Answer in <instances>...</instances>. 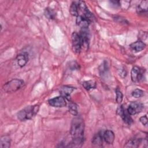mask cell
<instances>
[{
  "label": "cell",
  "mask_w": 148,
  "mask_h": 148,
  "mask_svg": "<svg viewBox=\"0 0 148 148\" xmlns=\"http://www.w3.org/2000/svg\"><path fill=\"white\" fill-rule=\"evenodd\" d=\"M71 135L72 141L69 147H80L84 142V123L82 118L76 117L73 119L71 126Z\"/></svg>",
  "instance_id": "6da1fadb"
},
{
  "label": "cell",
  "mask_w": 148,
  "mask_h": 148,
  "mask_svg": "<svg viewBox=\"0 0 148 148\" xmlns=\"http://www.w3.org/2000/svg\"><path fill=\"white\" fill-rule=\"evenodd\" d=\"M39 109L38 105L27 106L17 113V117L20 121L29 120L38 113Z\"/></svg>",
  "instance_id": "7a4b0ae2"
},
{
  "label": "cell",
  "mask_w": 148,
  "mask_h": 148,
  "mask_svg": "<svg viewBox=\"0 0 148 148\" xmlns=\"http://www.w3.org/2000/svg\"><path fill=\"white\" fill-rule=\"evenodd\" d=\"M24 82L23 80L14 79L7 82L3 86V90L5 92L10 93L20 90L23 86Z\"/></svg>",
  "instance_id": "3957f363"
},
{
  "label": "cell",
  "mask_w": 148,
  "mask_h": 148,
  "mask_svg": "<svg viewBox=\"0 0 148 148\" xmlns=\"http://www.w3.org/2000/svg\"><path fill=\"white\" fill-rule=\"evenodd\" d=\"M131 77L133 82L138 83L140 82L143 77V71L137 66H134L131 72Z\"/></svg>",
  "instance_id": "277c9868"
},
{
  "label": "cell",
  "mask_w": 148,
  "mask_h": 148,
  "mask_svg": "<svg viewBox=\"0 0 148 148\" xmlns=\"http://www.w3.org/2000/svg\"><path fill=\"white\" fill-rule=\"evenodd\" d=\"M72 50L76 53H79L82 50V43L79 34L77 32H73L72 34Z\"/></svg>",
  "instance_id": "5b68a950"
},
{
  "label": "cell",
  "mask_w": 148,
  "mask_h": 148,
  "mask_svg": "<svg viewBox=\"0 0 148 148\" xmlns=\"http://www.w3.org/2000/svg\"><path fill=\"white\" fill-rule=\"evenodd\" d=\"M79 34L80 40H81L82 49L83 47L87 49L88 47L89 41H90V32L87 28H82Z\"/></svg>",
  "instance_id": "8992f818"
},
{
  "label": "cell",
  "mask_w": 148,
  "mask_h": 148,
  "mask_svg": "<svg viewBox=\"0 0 148 148\" xmlns=\"http://www.w3.org/2000/svg\"><path fill=\"white\" fill-rule=\"evenodd\" d=\"M143 108V105L139 102H132L127 108V112L130 115H134L137 113L140 112Z\"/></svg>",
  "instance_id": "52a82bcc"
},
{
  "label": "cell",
  "mask_w": 148,
  "mask_h": 148,
  "mask_svg": "<svg viewBox=\"0 0 148 148\" xmlns=\"http://www.w3.org/2000/svg\"><path fill=\"white\" fill-rule=\"evenodd\" d=\"M117 113L123 120V121L127 124L130 125L132 123V119L127 112V111L124 108L123 105H120L117 108Z\"/></svg>",
  "instance_id": "ba28073f"
},
{
  "label": "cell",
  "mask_w": 148,
  "mask_h": 148,
  "mask_svg": "<svg viewBox=\"0 0 148 148\" xmlns=\"http://www.w3.org/2000/svg\"><path fill=\"white\" fill-rule=\"evenodd\" d=\"M48 102L50 106L56 108H62L66 105L65 98L61 95L49 99Z\"/></svg>",
  "instance_id": "9c48e42d"
},
{
  "label": "cell",
  "mask_w": 148,
  "mask_h": 148,
  "mask_svg": "<svg viewBox=\"0 0 148 148\" xmlns=\"http://www.w3.org/2000/svg\"><path fill=\"white\" fill-rule=\"evenodd\" d=\"M74 90H75V88L72 87L68 86H64L60 88V93L62 97H63L64 98L69 101L70 95Z\"/></svg>",
  "instance_id": "30bf717a"
},
{
  "label": "cell",
  "mask_w": 148,
  "mask_h": 148,
  "mask_svg": "<svg viewBox=\"0 0 148 148\" xmlns=\"http://www.w3.org/2000/svg\"><path fill=\"white\" fill-rule=\"evenodd\" d=\"M130 47L132 51L137 53L143 50L146 47V45L142 40H137L131 43L130 45Z\"/></svg>",
  "instance_id": "8fae6325"
},
{
  "label": "cell",
  "mask_w": 148,
  "mask_h": 148,
  "mask_svg": "<svg viewBox=\"0 0 148 148\" xmlns=\"http://www.w3.org/2000/svg\"><path fill=\"white\" fill-rule=\"evenodd\" d=\"M16 61L18 65L22 68L27 64L28 61V56L27 53H25L19 54L16 57Z\"/></svg>",
  "instance_id": "7c38bea8"
},
{
  "label": "cell",
  "mask_w": 148,
  "mask_h": 148,
  "mask_svg": "<svg viewBox=\"0 0 148 148\" xmlns=\"http://www.w3.org/2000/svg\"><path fill=\"white\" fill-rule=\"evenodd\" d=\"M91 22L87 20L84 17L78 15L76 18V24L78 26L82 28H88L90 23Z\"/></svg>",
  "instance_id": "4fadbf2b"
},
{
  "label": "cell",
  "mask_w": 148,
  "mask_h": 148,
  "mask_svg": "<svg viewBox=\"0 0 148 148\" xmlns=\"http://www.w3.org/2000/svg\"><path fill=\"white\" fill-rule=\"evenodd\" d=\"M114 134L112 131L106 130L103 134V138L104 140L108 144H112L114 140Z\"/></svg>",
  "instance_id": "5bb4252c"
},
{
  "label": "cell",
  "mask_w": 148,
  "mask_h": 148,
  "mask_svg": "<svg viewBox=\"0 0 148 148\" xmlns=\"http://www.w3.org/2000/svg\"><path fill=\"white\" fill-rule=\"evenodd\" d=\"M103 134L101 131L95 134L92 139V144L94 146H101L102 145Z\"/></svg>",
  "instance_id": "9a60e30c"
},
{
  "label": "cell",
  "mask_w": 148,
  "mask_h": 148,
  "mask_svg": "<svg viewBox=\"0 0 148 148\" xmlns=\"http://www.w3.org/2000/svg\"><path fill=\"white\" fill-rule=\"evenodd\" d=\"M142 139L139 138H134L130 139L124 146L125 147H132L135 148L139 147L140 143H141Z\"/></svg>",
  "instance_id": "2e32d148"
},
{
  "label": "cell",
  "mask_w": 148,
  "mask_h": 148,
  "mask_svg": "<svg viewBox=\"0 0 148 148\" xmlns=\"http://www.w3.org/2000/svg\"><path fill=\"white\" fill-rule=\"evenodd\" d=\"M148 9V1H142L137 6L136 11L138 13L142 14L147 11Z\"/></svg>",
  "instance_id": "e0dca14e"
},
{
  "label": "cell",
  "mask_w": 148,
  "mask_h": 148,
  "mask_svg": "<svg viewBox=\"0 0 148 148\" xmlns=\"http://www.w3.org/2000/svg\"><path fill=\"white\" fill-rule=\"evenodd\" d=\"M10 146V138L8 135H4L1 138L0 147L8 148Z\"/></svg>",
  "instance_id": "ac0fdd59"
},
{
  "label": "cell",
  "mask_w": 148,
  "mask_h": 148,
  "mask_svg": "<svg viewBox=\"0 0 148 148\" xmlns=\"http://www.w3.org/2000/svg\"><path fill=\"white\" fill-rule=\"evenodd\" d=\"M83 87L87 90H90V89L95 88L96 87V82L94 80H90L87 81H84L82 83Z\"/></svg>",
  "instance_id": "d6986e66"
},
{
  "label": "cell",
  "mask_w": 148,
  "mask_h": 148,
  "mask_svg": "<svg viewBox=\"0 0 148 148\" xmlns=\"http://www.w3.org/2000/svg\"><path fill=\"white\" fill-rule=\"evenodd\" d=\"M68 109H69V112L73 115L74 116H77L78 114V112H77V105L73 102L70 101L69 103V105H68Z\"/></svg>",
  "instance_id": "ffe728a7"
},
{
  "label": "cell",
  "mask_w": 148,
  "mask_h": 148,
  "mask_svg": "<svg viewBox=\"0 0 148 148\" xmlns=\"http://www.w3.org/2000/svg\"><path fill=\"white\" fill-rule=\"evenodd\" d=\"M69 11L71 14L72 16H78V6H77V2H73L70 6Z\"/></svg>",
  "instance_id": "44dd1931"
},
{
  "label": "cell",
  "mask_w": 148,
  "mask_h": 148,
  "mask_svg": "<svg viewBox=\"0 0 148 148\" xmlns=\"http://www.w3.org/2000/svg\"><path fill=\"white\" fill-rule=\"evenodd\" d=\"M45 14L49 19H54L56 17V13L52 9L47 8L45 9Z\"/></svg>",
  "instance_id": "7402d4cb"
},
{
  "label": "cell",
  "mask_w": 148,
  "mask_h": 148,
  "mask_svg": "<svg viewBox=\"0 0 148 148\" xmlns=\"http://www.w3.org/2000/svg\"><path fill=\"white\" fill-rule=\"evenodd\" d=\"M143 94H144V92L143 90H142L140 89L136 88V89H135L132 92L131 95L132 97L138 98H140V97H142L143 95Z\"/></svg>",
  "instance_id": "603a6c76"
},
{
  "label": "cell",
  "mask_w": 148,
  "mask_h": 148,
  "mask_svg": "<svg viewBox=\"0 0 148 148\" xmlns=\"http://www.w3.org/2000/svg\"><path fill=\"white\" fill-rule=\"evenodd\" d=\"M115 91H116V102L119 103H120L123 100V94L119 88H116Z\"/></svg>",
  "instance_id": "cb8c5ba5"
},
{
  "label": "cell",
  "mask_w": 148,
  "mask_h": 148,
  "mask_svg": "<svg viewBox=\"0 0 148 148\" xmlns=\"http://www.w3.org/2000/svg\"><path fill=\"white\" fill-rule=\"evenodd\" d=\"M108 71V65L107 64H106L105 62H103V63L102 64H101V65L100 66L99 68V73L101 75H104V73H105Z\"/></svg>",
  "instance_id": "d4e9b609"
},
{
  "label": "cell",
  "mask_w": 148,
  "mask_h": 148,
  "mask_svg": "<svg viewBox=\"0 0 148 148\" xmlns=\"http://www.w3.org/2000/svg\"><path fill=\"white\" fill-rule=\"evenodd\" d=\"M147 117L146 115H145L143 116H142L141 117H140L139 119V121L140 122L144 125H146L147 124Z\"/></svg>",
  "instance_id": "484cf974"
},
{
  "label": "cell",
  "mask_w": 148,
  "mask_h": 148,
  "mask_svg": "<svg viewBox=\"0 0 148 148\" xmlns=\"http://www.w3.org/2000/svg\"><path fill=\"white\" fill-rule=\"evenodd\" d=\"M110 2L112 5L114 6L115 7L120 6V2L118 1H110Z\"/></svg>",
  "instance_id": "4316f807"
},
{
  "label": "cell",
  "mask_w": 148,
  "mask_h": 148,
  "mask_svg": "<svg viewBox=\"0 0 148 148\" xmlns=\"http://www.w3.org/2000/svg\"><path fill=\"white\" fill-rule=\"evenodd\" d=\"M126 72H125V71H124V70H121V71H120V75L121 76H122V75H123V77H125V76H126Z\"/></svg>",
  "instance_id": "83f0119b"
}]
</instances>
